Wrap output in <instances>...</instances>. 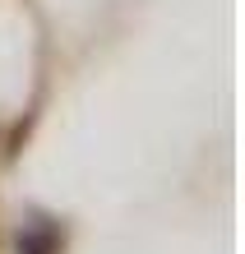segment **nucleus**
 Wrapping results in <instances>:
<instances>
[{
	"label": "nucleus",
	"instance_id": "nucleus-1",
	"mask_svg": "<svg viewBox=\"0 0 245 254\" xmlns=\"http://www.w3.org/2000/svg\"><path fill=\"white\" fill-rule=\"evenodd\" d=\"M19 254H60V227L47 217H33L19 231Z\"/></svg>",
	"mask_w": 245,
	"mask_h": 254
}]
</instances>
